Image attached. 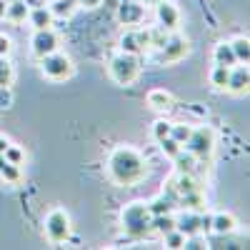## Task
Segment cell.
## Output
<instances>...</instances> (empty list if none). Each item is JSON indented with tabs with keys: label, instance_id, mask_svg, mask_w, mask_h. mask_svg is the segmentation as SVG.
I'll return each mask as SVG.
<instances>
[{
	"label": "cell",
	"instance_id": "cell-34",
	"mask_svg": "<svg viewBox=\"0 0 250 250\" xmlns=\"http://www.w3.org/2000/svg\"><path fill=\"white\" fill-rule=\"evenodd\" d=\"M8 145H10V140H8L5 135H0V153H5V150H8Z\"/></svg>",
	"mask_w": 250,
	"mask_h": 250
},
{
	"label": "cell",
	"instance_id": "cell-4",
	"mask_svg": "<svg viewBox=\"0 0 250 250\" xmlns=\"http://www.w3.org/2000/svg\"><path fill=\"white\" fill-rule=\"evenodd\" d=\"M108 73L118 85H130V83H135V78L140 73V60H138V55H130V53L120 50L118 55L110 58Z\"/></svg>",
	"mask_w": 250,
	"mask_h": 250
},
{
	"label": "cell",
	"instance_id": "cell-33",
	"mask_svg": "<svg viewBox=\"0 0 250 250\" xmlns=\"http://www.w3.org/2000/svg\"><path fill=\"white\" fill-rule=\"evenodd\" d=\"M103 0H78V8H98Z\"/></svg>",
	"mask_w": 250,
	"mask_h": 250
},
{
	"label": "cell",
	"instance_id": "cell-16",
	"mask_svg": "<svg viewBox=\"0 0 250 250\" xmlns=\"http://www.w3.org/2000/svg\"><path fill=\"white\" fill-rule=\"evenodd\" d=\"M28 13H30V5L25 3V0H10L8 8H5V18L10 20V23H15V25L25 23Z\"/></svg>",
	"mask_w": 250,
	"mask_h": 250
},
{
	"label": "cell",
	"instance_id": "cell-28",
	"mask_svg": "<svg viewBox=\"0 0 250 250\" xmlns=\"http://www.w3.org/2000/svg\"><path fill=\"white\" fill-rule=\"evenodd\" d=\"M163 238H165V248L178 250V248H183V245H185V235H183L180 230H175V228H173V230H168Z\"/></svg>",
	"mask_w": 250,
	"mask_h": 250
},
{
	"label": "cell",
	"instance_id": "cell-32",
	"mask_svg": "<svg viewBox=\"0 0 250 250\" xmlns=\"http://www.w3.org/2000/svg\"><path fill=\"white\" fill-rule=\"evenodd\" d=\"M10 50H13L10 38L8 35H0V55H10Z\"/></svg>",
	"mask_w": 250,
	"mask_h": 250
},
{
	"label": "cell",
	"instance_id": "cell-9",
	"mask_svg": "<svg viewBox=\"0 0 250 250\" xmlns=\"http://www.w3.org/2000/svg\"><path fill=\"white\" fill-rule=\"evenodd\" d=\"M148 48V30H125L120 38V50L138 55Z\"/></svg>",
	"mask_w": 250,
	"mask_h": 250
},
{
	"label": "cell",
	"instance_id": "cell-19",
	"mask_svg": "<svg viewBox=\"0 0 250 250\" xmlns=\"http://www.w3.org/2000/svg\"><path fill=\"white\" fill-rule=\"evenodd\" d=\"M213 60H215V65H225V68H233L235 65V55H233V48L230 43H218L215 50H213Z\"/></svg>",
	"mask_w": 250,
	"mask_h": 250
},
{
	"label": "cell",
	"instance_id": "cell-20",
	"mask_svg": "<svg viewBox=\"0 0 250 250\" xmlns=\"http://www.w3.org/2000/svg\"><path fill=\"white\" fill-rule=\"evenodd\" d=\"M173 228H175V218H173L170 213L153 215V220H150V230H153V233H160V235H165L168 230H173Z\"/></svg>",
	"mask_w": 250,
	"mask_h": 250
},
{
	"label": "cell",
	"instance_id": "cell-25",
	"mask_svg": "<svg viewBox=\"0 0 250 250\" xmlns=\"http://www.w3.org/2000/svg\"><path fill=\"white\" fill-rule=\"evenodd\" d=\"M165 40H168V30L165 28H150L148 30V48H153V50H160L163 45H165Z\"/></svg>",
	"mask_w": 250,
	"mask_h": 250
},
{
	"label": "cell",
	"instance_id": "cell-29",
	"mask_svg": "<svg viewBox=\"0 0 250 250\" xmlns=\"http://www.w3.org/2000/svg\"><path fill=\"white\" fill-rule=\"evenodd\" d=\"M3 155H5L13 165H23V163H25V150H20L18 145H8V150H5Z\"/></svg>",
	"mask_w": 250,
	"mask_h": 250
},
{
	"label": "cell",
	"instance_id": "cell-36",
	"mask_svg": "<svg viewBox=\"0 0 250 250\" xmlns=\"http://www.w3.org/2000/svg\"><path fill=\"white\" fill-rule=\"evenodd\" d=\"M143 5H155V3H160V0H140Z\"/></svg>",
	"mask_w": 250,
	"mask_h": 250
},
{
	"label": "cell",
	"instance_id": "cell-11",
	"mask_svg": "<svg viewBox=\"0 0 250 250\" xmlns=\"http://www.w3.org/2000/svg\"><path fill=\"white\" fill-rule=\"evenodd\" d=\"M248 85H250L248 65H243V62H235V65L230 68V78H228V90L235 93V95H245V93H248Z\"/></svg>",
	"mask_w": 250,
	"mask_h": 250
},
{
	"label": "cell",
	"instance_id": "cell-3",
	"mask_svg": "<svg viewBox=\"0 0 250 250\" xmlns=\"http://www.w3.org/2000/svg\"><path fill=\"white\" fill-rule=\"evenodd\" d=\"M183 148L190 155H195L200 163L210 160V155L215 150V130L210 128V125H200V128L190 130V138L185 140Z\"/></svg>",
	"mask_w": 250,
	"mask_h": 250
},
{
	"label": "cell",
	"instance_id": "cell-23",
	"mask_svg": "<svg viewBox=\"0 0 250 250\" xmlns=\"http://www.w3.org/2000/svg\"><path fill=\"white\" fill-rule=\"evenodd\" d=\"M230 48H233L235 60L243 62V65H248V60H250V40L248 38H235L230 43Z\"/></svg>",
	"mask_w": 250,
	"mask_h": 250
},
{
	"label": "cell",
	"instance_id": "cell-10",
	"mask_svg": "<svg viewBox=\"0 0 250 250\" xmlns=\"http://www.w3.org/2000/svg\"><path fill=\"white\" fill-rule=\"evenodd\" d=\"M155 18H158L160 28H165V30H175L180 25V10L173 3H168V0L155 3Z\"/></svg>",
	"mask_w": 250,
	"mask_h": 250
},
{
	"label": "cell",
	"instance_id": "cell-1",
	"mask_svg": "<svg viewBox=\"0 0 250 250\" xmlns=\"http://www.w3.org/2000/svg\"><path fill=\"white\" fill-rule=\"evenodd\" d=\"M108 175L115 185L130 188L148 175V163L130 145H118L108 158Z\"/></svg>",
	"mask_w": 250,
	"mask_h": 250
},
{
	"label": "cell",
	"instance_id": "cell-27",
	"mask_svg": "<svg viewBox=\"0 0 250 250\" xmlns=\"http://www.w3.org/2000/svg\"><path fill=\"white\" fill-rule=\"evenodd\" d=\"M190 125H183V123H178V125H170V138L173 140H178L180 145H185V140L190 138Z\"/></svg>",
	"mask_w": 250,
	"mask_h": 250
},
{
	"label": "cell",
	"instance_id": "cell-35",
	"mask_svg": "<svg viewBox=\"0 0 250 250\" xmlns=\"http://www.w3.org/2000/svg\"><path fill=\"white\" fill-rule=\"evenodd\" d=\"M5 8H8V0H0V18H5Z\"/></svg>",
	"mask_w": 250,
	"mask_h": 250
},
{
	"label": "cell",
	"instance_id": "cell-30",
	"mask_svg": "<svg viewBox=\"0 0 250 250\" xmlns=\"http://www.w3.org/2000/svg\"><path fill=\"white\" fill-rule=\"evenodd\" d=\"M170 125H173V123H168V120H158V123L153 125V135H155V140H163L165 135H170Z\"/></svg>",
	"mask_w": 250,
	"mask_h": 250
},
{
	"label": "cell",
	"instance_id": "cell-17",
	"mask_svg": "<svg viewBox=\"0 0 250 250\" xmlns=\"http://www.w3.org/2000/svg\"><path fill=\"white\" fill-rule=\"evenodd\" d=\"M148 105L158 113H168L173 108V95L165 90H150L148 93Z\"/></svg>",
	"mask_w": 250,
	"mask_h": 250
},
{
	"label": "cell",
	"instance_id": "cell-24",
	"mask_svg": "<svg viewBox=\"0 0 250 250\" xmlns=\"http://www.w3.org/2000/svg\"><path fill=\"white\" fill-rule=\"evenodd\" d=\"M13 78H15V73H13V65H10L8 55H0V88H10Z\"/></svg>",
	"mask_w": 250,
	"mask_h": 250
},
{
	"label": "cell",
	"instance_id": "cell-7",
	"mask_svg": "<svg viewBox=\"0 0 250 250\" xmlns=\"http://www.w3.org/2000/svg\"><path fill=\"white\" fill-rule=\"evenodd\" d=\"M60 45V38L53 28H45V30H35L33 40H30V48H33V55L35 58H45L50 53H55Z\"/></svg>",
	"mask_w": 250,
	"mask_h": 250
},
{
	"label": "cell",
	"instance_id": "cell-15",
	"mask_svg": "<svg viewBox=\"0 0 250 250\" xmlns=\"http://www.w3.org/2000/svg\"><path fill=\"white\" fill-rule=\"evenodd\" d=\"M28 20H30V25L35 28V30H45V28H53V20H55V15L50 13V8H30V13H28Z\"/></svg>",
	"mask_w": 250,
	"mask_h": 250
},
{
	"label": "cell",
	"instance_id": "cell-12",
	"mask_svg": "<svg viewBox=\"0 0 250 250\" xmlns=\"http://www.w3.org/2000/svg\"><path fill=\"white\" fill-rule=\"evenodd\" d=\"M143 18H145V5L140 0H130V3H123L118 8V20L123 25H138L143 23Z\"/></svg>",
	"mask_w": 250,
	"mask_h": 250
},
{
	"label": "cell",
	"instance_id": "cell-2",
	"mask_svg": "<svg viewBox=\"0 0 250 250\" xmlns=\"http://www.w3.org/2000/svg\"><path fill=\"white\" fill-rule=\"evenodd\" d=\"M150 210H148V205L145 203H130V205H125V210L120 215V223H123V230L128 238L133 240H143L145 235H150Z\"/></svg>",
	"mask_w": 250,
	"mask_h": 250
},
{
	"label": "cell",
	"instance_id": "cell-18",
	"mask_svg": "<svg viewBox=\"0 0 250 250\" xmlns=\"http://www.w3.org/2000/svg\"><path fill=\"white\" fill-rule=\"evenodd\" d=\"M0 180H5V183H10V185H15V183H20L23 180V173H20V165H13L3 153H0Z\"/></svg>",
	"mask_w": 250,
	"mask_h": 250
},
{
	"label": "cell",
	"instance_id": "cell-31",
	"mask_svg": "<svg viewBox=\"0 0 250 250\" xmlns=\"http://www.w3.org/2000/svg\"><path fill=\"white\" fill-rule=\"evenodd\" d=\"M13 105V93L10 88H0V108H10Z\"/></svg>",
	"mask_w": 250,
	"mask_h": 250
},
{
	"label": "cell",
	"instance_id": "cell-22",
	"mask_svg": "<svg viewBox=\"0 0 250 250\" xmlns=\"http://www.w3.org/2000/svg\"><path fill=\"white\" fill-rule=\"evenodd\" d=\"M228 78H230V68L225 65H213L210 70V85L218 90H228Z\"/></svg>",
	"mask_w": 250,
	"mask_h": 250
},
{
	"label": "cell",
	"instance_id": "cell-37",
	"mask_svg": "<svg viewBox=\"0 0 250 250\" xmlns=\"http://www.w3.org/2000/svg\"><path fill=\"white\" fill-rule=\"evenodd\" d=\"M8 3H10V0H8Z\"/></svg>",
	"mask_w": 250,
	"mask_h": 250
},
{
	"label": "cell",
	"instance_id": "cell-5",
	"mask_svg": "<svg viewBox=\"0 0 250 250\" xmlns=\"http://www.w3.org/2000/svg\"><path fill=\"white\" fill-rule=\"evenodd\" d=\"M40 70L50 80H68L73 75V60L62 53H50L45 58H40Z\"/></svg>",
	"mask_w": 250,
	"mask_h": 250
},
{
	"label": "cell",
	"instance_id": "cell-21",
	"mask_svg": "<svg viewBox=\"0 0 250 250\" xmlns=\"http://www.w3.org/2000/svg\"><path fill=\"white\" fill-rule=\"evenodd\" d=\"M48 8H50V13L55 18H70L78 8V0H53Z\"/></svg>",
	"mask_w": 250,
	"mask_h": 250
},
{
	"label": "cell",
	"instance_id": "cell-26",
	"mask_svg": "<svg viewBox=\"0 0 250 250\" xmlns=\"http://www.w3.org/2000/svg\"><path fill=\"white\" fill-rule=\"evenodd\" d=\"M158 143H160V150H163L165 155H168V158H173V160L183 153V145H180L178 140H173L170 135H165V138H163V140H158Z\"/></svg>",
	"mask_w": 250,
	"mask_h": 250
},
{
	"label": "cell",
	"instance_id": "cell-6",
	"mask_svg": "<svg viewBox=\"0 0 250 250\" xmlns=\"http://www.w3.org/2000/svg\"><path fill=\"white\" fill-rule=\"evenodd\" d=\"M45 235L55 245L65 243L70 238V218L65 210H50L45 215Z\"/></svg>",
	"mask_w": 250,
	"mask_h": 250
},
{
	"label": "cell",
	"instance_id": "cell-14",
	"mask_svg": "<svg viewBox=\"0 0 250 250\" xmlns=\"http://www.w3.org/2000/svg\"><path fill=\"white\" fill-rule=\"evenodd\" d=\"M238 228V220L230 215V213H218V215H210V230L218 233V235H230Z\"/></svg>",
	"mask_w": 250,
	"mask_h": 250
},
{
	"label": "cell",
	"instance_id": "cell-8",
	"mask_svg": "<svg viewBox=\"0 0 250 250\" xmlns=\"http://www.w3.org/2000/svg\"><path fill=\"white\" fill-rule=\"evenodd\" d=\"M188 53H190V43H188L185 38H180V35H168L165 45L160 48V60H163V62H178V60H183Z\"/></svg>",
	"mask_w": 250,
	"mask_h": 250
},
{
	"label": "cell",
	"instance_id": "cell-13",
	"mask_svg": "<svg viewBox=\"0 0 250 250\" xmlns=\"http://www.w3.org/2000/svg\"><path fill=\"white\" fill-rule=\"evenodd\" d=\"M175 230H180L185 238L188 235H198L200 233V215L193 213V210L183 213L180 218H175Z\"/></svg>",
	"mask_w": 250,
	"mask_h": 250
}]
</instances>
